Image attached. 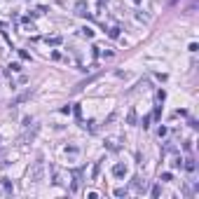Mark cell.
Listing matches in <instances>:
<instances>
[{
    "label": "cell",
    "instance_id": "2e32d148",
    "mask_svg": "<svg viewBox=\"0 0 199 199\" xmlns=\"http://www.w3.org/2000/svg\"><path fill=\"white\" fill-rule=\"evenodd\" d=\"M19 56H21V59H31V54H28L26 49H19Z\"/></svg>",
    "mask_w": 199,
    "mask_h": 199
},
{
    "label": "cell",
    "instance_id": "ac0fdd59",
    "mask_svg": "<svg viewBox=\"0 0 199 199\" xmlns=\"http://www.w3.org/2000/svg\"><path fill=\"white\" fill-rule=\"evenodd\" d=\"M10 68L14 70V73H19V70H21V66H19V63H10Z\"/></svg>",
    "mask_w": 199,
    "mask_h": 199
},
{
    "label": "cell",
    "instance_id": "9c48e42d",
    "mask_svg": "<svg viewBox=\"0 0 199 199\" xmlns=\"http://www.w3.org/2000/svg\"><path fill=\"white\" fill-rule=\"evenodd\" d=\"M82 35L84 38H94V31L92 28H82Z\"/></svg>",
    "mask_w": 199,
    "mask_h": 199
},
{
    "label": "cell",
    "instance_id": "7c38bea8",
    "mask_svg": "<svg viewBox=\"0 0 199 199\" xmlns=\"http://www.w3.org/2000/svg\"><path fill=\"white\" fill-rule=\"evenodd\" d=\"M126 120H129V124H136V110H131V113H129V117H126Z\"/></svg>",
    "mask_w": 199,
    "mask_h": 199
},
{
    "label": "cell",
    "instance_id": "5b68a950",
    "mask_svg": "<svg viewBox=\"0 0 199 199\" xmlns=\"http://www.w3.org/2000/svg\"><path fill=\"white\" fill-rule=\"evenodd\" d=\"M84 10H87V3H82V0H80V3L75 5V14H84Z\"/></svg>",
    "mask_w": 199,
    "mask_h": 199
},
{
    "label": "cell",
    "instance_id": "6da1fadb",
    "mask_svg": "<svg viewBox=\"0 0 199 199\" xmlns=\"http://www.w3.org/2000/svg\"><path fill=\"white\" fill-rule=\"evenodd\" d=\"M42 176H45V159L42 157H38V162L33 164V169H31V180H42Z\"/></svg>",
    "mask_w": 199,
    "mask_h": 199
},
{
    "label": "cell",
    "instance_id": "52a82bcc",
    "mask_svg": "<svg viewBox=\"0 0 199 199\" xmlns=\"http://www.w3.org/2000/svg\"><path fill=\"white\" fill-rule=\"evenodd\" d=\"M47 45H61V38L54 35V38H47Z\"/></svg>",
    "mask_w": 199,
    "mask_h": 199
},
{
    "label": "cell",
    "instance_id": "30bf717a",
    "mask_svg": "<svg viewBox=\"0 0 199 199\" xmlns=\"http://www.w3.org/2000/svg\"><path fill=\"white\" fill-rule=\"evenodd\" d=\"M115 197H126V187H117L115 190Z\"/></svg>",
    "mask_w": 199,
    "mask_h": 199
},
{
    "label": "cell",
    "instance_id": "8fae6325",
    "mask_svg": "<svg viewBox=\"0 0 199 199\" xmlns=\"http://www.w3.org/2000/svg\"><path fill=\"white\" fill-rule=\"evenodd\" d=\"M98 171H101V162H96V166H94V171H92V178H96Z\"/></svg>",
    "mask_w": 199,
    "mask_h": 199
},
{
    "label": "cell",
    "instance_id": "9a60e30c",
    "mask_svg": "<svg viewBox=\"0 0 199 199\" xmlns=\"http://www.w3.org/2000/svg\"><path fill=\"white\" fill-rule=\"evenodd\" d=\"M141 124H143V129H148V124H150V115L143 117V122H141Z\"/></svg>",
    "mask_w": 199,
    "mask_h": 199
},
{
    "label": "cell",
    "instance_id": "8992f818",
    "mask_svg": "<svg viewBox=\"0 0 199 199\" xmlns=\"http://www.w3.org/2000/svg\"><path fill=\"white\" fill-rule=\"evenodd\" d=\"M3 187H5V192H12V180L10 178H3Z\"/></svg>",
    "mask_w": 199,
    "mask_h": 199
},
{
    "label": "cell",
    "instance_id": "ba28073f",
    "mask_svg": "<svg viewBox=\"0 0 199 199\" xmlns=\"http://www.w3.org/2000/svg\"><path fill=\"white\" fill-rule=\"evenodd\" d=\"M185 169L187 171H194L197 166H194V159H185Z\"/></svg>",
    "mask_w": 199,
    "mask_h": 199
},
{
    "label": "cell",
    "instance_id": "7a4b0ae2",
    "mask_svg": "<svg viewBox=\"0 0 199 199\" xmlns=\"http://www.w3.org/2000/svg\"><path fill=\"white\" fill-rule=\"evenodd\" d=\"M33 96V92H31V89H28V92H24V94H19V96H16V98H12V103L10 105H19V103H24L26 98H31Z\"/></svg>",
    "mask_w": 199,
    "mask_h": 199
},
{
    "label": "cell",
    "instance_id": "3957f363",
    "mask_svg": "<svg viewBox=\"0 0 199 199\" xmlns=\"http://www.w3.org/2000/svg\"><path fill=\"white\" fill-rule=\"evenodd\" d=\"M113 176L124 178V176H126V166H124V164H115V166H113Z\"/></svg>",
    "mask_w": 199,
    "mask_h": 199
},
{
    "label": "cell",
    "instance_id": "5bb4252c",
    "mask_svg": "<svg viewBox=\"0 0 199 199\" xmlns=\"http://www.w3.org/2000/svg\"><path fill=\"white\" fill-rule=\"evenodd\" d=\"M157 98H159V101L166 98V92H164V89H159V92H157Z\"/></svg>",
    "mask_w": 199,
    "mask_h": 199
},
{
    "label": "cell",
    "instance_id": "277c9868",
    "mask_svg": "<svg viewBox=\"0 0 199 199\" xmlns=\"http://www.w3.org/2000/svg\"><path fill=\"white\" fill-rule=\"evenodd\" d=\"M38 129H40V126H33V131L24 134V136L19 138V143H28V141H33V138H35V134H38Z\"/></svg>",
    "mask_w": 199,
    "mask_h": 199
},
{
    "label": "cell",
    "instance_id": "e0dca14e",
    "mask_svg": "<svg viewBox=\"0 0 199 199\" xmlns=\"http://www.w3.org/2000/svg\"><path fill=\"white\" fill-rule=\"evenodd\" d=\"M110 38H120V28H110Z\"/></svg>",
    "mask_w": 199,
    "mask_h": 199
},
{
    "label": "cell",
    "instance_id": "4fadbf2b",
    "mask_svg": "<svg viewBox=\"0 0 199 199\" xmlns=\"http://www.w3.org/2000/svg\"><path fill=\"white\" fill-rule=\"evenodd\" d=\"M159 194H162V187H159V185H155V187H152V197H155V199H157V197H159Z\"/></svg>",
    "mask_w": 199,
    "mask_h": 199
}]
</instances>
